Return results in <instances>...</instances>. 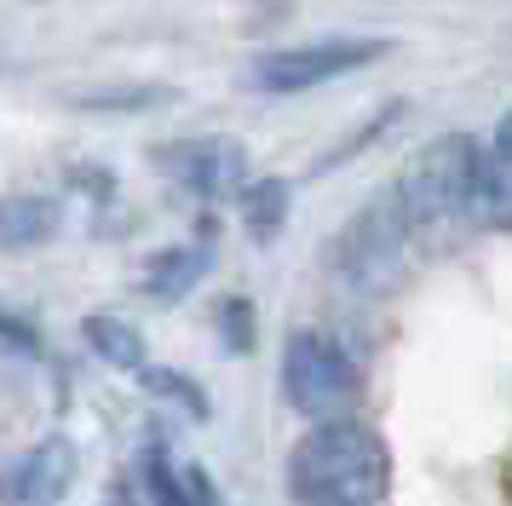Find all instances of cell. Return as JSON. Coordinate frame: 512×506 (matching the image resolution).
Wrapping results in <instances>:
<instances>
[{"mask_svg": "<svg viewBox=\"0 0 512 506\" xmlns=\"http://www.w3.org/2000/svg\"><path fill=\"white\" fill-rule=\"evenodd\" d=\"M501 495H507V506H512V449H507V460H501Z\"/></svg>", "mask_w": 512, "mask_h": 506, "instance_id": "ac0fdd59", "label": "cell"}, {"mask_svg": "<svg viewBox=\"0 0 512 506\" xmlns=\"http://www.w3.org/2000/svg\"><path fill=\"white\" fill-rule=\"evenodd\" d=\"M219 317L231 322V345H248V340H254V334H248V305H242V299H231Z\"/></svg>", "mask_w": 512, "mask_h": 506, "instance_id": "2e32d148", "label": "cell"}, {"mask_svg": "<svg viewBox=\"0 0 512 506\" xmlns=\"http://www.w3.org/2000/svg\"><path fill=\"white\" fill-rule=\"evenodd\" d=\"M386 52V41H363V35H334V41H305V46H282V52H265L248 81L271 98H294V92H311L334 81V75H351V69L374 64Z\"/></svg>", "mask_w": 512, "mask_h": 506, "instance_id": "5b68a950", "label": "cell"}, {"mask_svg": "<svg viewBox=\"0 0 512 506\" xmlns=\"http://www.w3.org/2000/svg\"><path fill=\"white\" fill-rule=\"evenodd\" d=\"M139 380H144L150 391H156V397H167V403H185V409L196 414V420L208 414V397H202V391L190 386V380H179L173 368H139Z\"/></svg>", "mask_w": 512, "mask_h": 506, "instance_id": "5bb4252c", "label": "cell"}, {"mask_svg": "<svg viewBox=\"0 0 512 506\" xmlns=\"http://www.w3.org/2000/svg\"><path fill=\"white\" fill-rule=\"evenodd\" d=\"M52 230H58V202H52V196H35V190L0 196V248L47 242Z\"/></svg>", "mask_w": 512, "mask_h": 506, "instance_id": "30bf717a", "label": "cell"}, {"mask_svg": "<svg viewBox=\"0 0 512 506\" xmlns=\"http://www.w3.org/2000/svg\"><path fill=\"white\" fill-rule=\"evenodd\" d=\"M87 328V345H93L104 363H116V368H144V340H139V328H127L121 317H87L81 322Z\"/></svg>", "mask_w": 512, "mask_h": 506, "instance_id": "7c38bea8", "label": "cell"}, {"mask_svg": "<svg viewBox=\"0 0 512 506\" xmlns=\"http://www.w3.org/2000/svg\"><path fill=\"white\" fill-rule=\"evenodd\" d=\"M75 483V443L70 437H41L29 455H18L0 478L6 506H58Z\"/></svg>", "mask_w": 512, "mask_h": 506, "instance_id": "8992f818", "label": "cell"}, {"mask_svg": "<svg viewBox=\"0 0 512 506\" xmlns=\"http://www.w3.org/2000/svg\"><path fill=\"white\" fill-rule=\"evenodd\" d=\"M392 455L369 420H317L288 455V489L300 506H380Z\"/></svg>", "mask_w": 512, "mask_h": 506, "instance_id": "6da1fadb", "label": "cell"}, {"mask_svg": "<svg viewBox=\"0 0 512 506\" xmlns=\"http://www.w3.org/2000/svg\"><path fill=\"white\" fill-rule=\"evenodd\" d=\"M0 340L6 345H24V351H35V334H29L24 322L12 317V311H0Z\"/></svg>", "mask_w": 512, "mask_h": 506, "instance_id": "e0dca14e", "label": "cell"}, {"mask_svg": "<svg viewBox=\"0 0 512 506\" xmlns=\"http://www.w3.org/2000/svg\"><path fill=\"white\" fill-rule=\"evenodd\" d=\"M282 219H288V184L282 179H259L242 190V225H248L254 242H271L282 230Z\"/></svg>", "mask_w": 512, "mask_h": 506, "instance_id": "8fae6325", "label": "cell"}, {"mask_svg": "<svg viewBox=\"0 0 512 506\" xmlns=\"http://www.w3.org/2000/svg\"><path fill=\"white\" fill-rule=\"evenodd\" d=\"M409 248H415V230L403 225L392 190H386L380 202L351 213V225L334 236L328 271H334V282H346L351 294H380V288H392L397 276H403Z\"/></svg>", "mask_w": 512, "mask_h": 506, "instance_id": "3957f363", "label": "cell"}, {"mask_svg": "<svg viewBox=\"0 0 512 506\" xmlns=\"http://www.w3.org/2000/svg\"><path fill=\"white\" fill-rule=\"evenodd\" d=\"M162 167H167L179 184H185V190L225 196V190H236V184H242V173H248V156H242V144H231V138H202V144L162 150Z\"/></svg>", "mask_w": 512, "mask_h": 506, "instance_id": "52a82bcc", "label": "cell"}, {"mask_svg": "<svg viewBox=\"0 0 512 506\" xmlns=\"http://www.w3.org/2000/svg\"><path fill=\"white\" fill-rule=\"evenodd\" d=\"M144 489H150V506H196V501H190L185 472H179L162 449H150V455H144Z\"/></svg>", "mask_w": 512, "mask_h": 506, "instance_id": "4fadbf2b", "label": "cell"}, {"mask_svg": "<svg viewBox=\"0 0 512 506\" xmlns=\"http://www.w3.org/2000/svg\"><path fill=\"white\" fill-rule=\"evenodd\" d=\"M478 161L484 144L466 133H449L438 144H426L392 184V202L403 213V225L415 230V242L426 236H449L472 219V196H478Z\"/></svg>", "mask_w": 512, "mask_h": 506, "instance_id": "7a4b0ae2", "label": "cell"}, {"mask_svg": "<svg viewBox=\"0 0 512 506\" xmlns=\"http://www.w3.org/2000/svg\"><path fill=\"white\" fill-rule=\"evenodd\" d=\"M472 219L489 230H512V115L501 121L495 144L478 161V196H472Z\"/></svg>", "mask_w": 512, "mask_h": 506, "instance_id": "ba28073f", "label": "cell"}, {"mask_svg": "<svg viewBox=\"0 0 512 506\" xmlns=\"http://www.w3.org/2000/svg\"><path fill=\"white\" fill-rule=\"evenodd\" d=\"M213 259V242L208 230L196 236V242H185V248H167L150 259V271H144V294L156 299V305H173V299H185L196 282H202V271H208Z\"/></svg>", "mask_w": 512, "mask_h": 506, "instance_id": "9c48e42d", "label": "cell"}, {"mask_svg": "<svg viewBox=\"0 0 512 506\" xmlns=\"http://www.w3.org/2000/svg\"><path fill=\"white\" fill-rule=\"evenodd\" d=\"M185 483H190V501H196V506H225V501H219V489H213V478L202 472V466H185Z\"/></svg>", "mask_w": 512, "mask_h": 506, "instance_id": "9a60e30c", "label": "cell"}, {"mask_svg": "<svg viewBox=\"0 0 512 506\" xmlns=\"http://www.w3.org/2000/svg\"><path fill=\"white\" fill-rule=\"evenodd\" d=\"M363 391V374L351 363V351L323 328H294L282 345V397L305 414V420H340L351 414Z\"/></svg>", "mask_w": 512, "mask_h": 506, "instance_id": "277c9868", "label": "cell"}]
</instances>
